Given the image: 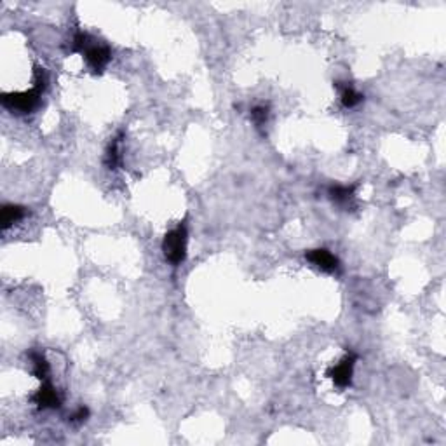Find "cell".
Returning a JSON list of instances; mask_svg holds the SVG:
<instances>
[{
    "label": "cell",
    "mask_w": 446,
    "mask_h": 446,
    "mask_svg": "<svg viewBox=\"0 0 446 446\" xmlns=\"http://www.w3.org/2000/svg\"><path fill=\"white\" fill-rule=\"evenodd\" d=\"M45 88H48V74L42 67H35L32 89L21 92H4L0 101L2 107L12 114H32L41 105L42 92L45 91Z\"/></svg>",
    "instance_id": "6da1fadb"
},
{
    "label": "cell",
    "mask_w": 446,
    "mask_h": 446,
    "mask_svg": "<svg viewBox=\"0 0 446 446\" xmlns=\"http://www.w3.org/2000/svg\"><path fill=\"white\" fill-rule=\"evenodd\" d=\"M72 51L81 52L94 74H101L112 59V51L108 45L92 41L85 32H77L72 39Z\"/></svg>",
    "instance_id": "7a4b0ae2"
},
{
    "label": "cell",
    "mask_w": 446,
    "mask_h": 446,
    "mask_svg": "<svg viewBox=\"0 0 446 446\" xmlns=\"http://www.w3.org/2000/svg\"><path fill=\"white\" fill-rule=\"evenodd\" d=\"M187 241L188 230L185 221H181L173 230H170L163 239V251L166 262H170L173 267L181 265L185 262V259H187Z\"/></svg>",
    "instance_id": "3957f363"
},
{
    "label": "cell",
    "mask_w": 446,
    "mask_h": 446,
    "mask_svg": "<svg viewBox=\"0 0 446 446\" xmlns=\"http://www.w3.org/2000/svg\"><path fill=\"white\" fill-rule=\"evenodd\" d=\"M356 361H358V354L349 350L340 363H336L335 366L328 369L326 375L333 380V384L336 385L338 389H347L350 384H352V373H354V366Z\"/></svg>",
    "instance_id": "277c9868"
},
{
    "label": "cell",
    "mask_w": 446,
    "mask_h": 446,
    "mask_svg": "<svg viewBox=\"0 0 446 446\" xmlns=\"http://www.w3.org/2000/svg\"><path fill=\"white\" fill-rule=\"evenodd\" d=\"M307 262L312 263L316 269L323 270L326 274H335L340 270V260L335 254L326 247H317V250H310L305 253Z\"/></svg>",
    "instance_id": "5b68a950"
},
{
    "label": "cell",
    "mask_w": 446,
    "mask_h": 446,
    "mask_svg": "<svg viewBox=\"0 0 446 446\" xmlns=\"http://www.w3.org/2000/svg\"><path fill=\"white\" fill-rule=\"evenodd\" d=\"M356 190H358V183H352V185L333 183L328 187V197L332 199L333 204H336V206L343 207V210H350V207H354Z\"/></svg>",
    "instance_id": "8992f818"
},
{
    "label": "cell",
    "mask_w": 446,
    "mask_h": 446,
    "mask_svg": "<svg viewBox=\"0 0 446 446\" xmlns=\"http://www.w3.org/2000/svg\"><path fill=\"white\" fill-rule=\"evenodd\" d=\"M32 401L37 405L39 409H54L61 406V396L56 391L54 385L49 380H45V382H42L41 389L32 396Z\"/></svg>",
    "instance_id": "52a82bcc"
},
{
    "label": "cell",
    "mask_w": 446,
    "mask_h": 446,
    "mask_svg": "<svg viewBox=\"0 0 446 446\" xmlns=\"http://www.w3.org/2000/svg\"><path fill=\"white\" fill-rule=\"evenodd\" d=\"M28 210L18 204H4L0 210V223H2V230L11 229L14 223L21 221L26 216Z\"/></svg>",
    "instance_id": "ba28073f"
},
{
    "label": "cell",
    "mask_w": 446,
    "mask_h": 446,
    "mask_svg": "<svg viewBox=\"0 0 446 446\" xmlns=\"http://www.w3.org/2000/svg\"><path fill=\"white\" fill-rule=\"evenodd\" d=\"M28 358H30V361H32V372H34V375L37 376L41 382L49 380L51 366H49V361H48V358L44 356V352H42V350H37V349H32L28 352Z\"/></svg>",
    "instance_id": "9c48e42d"
},
{
    "label": "cell",
    "mask_w": 446,
    "mask_h": 446,
    "mask_svg": "<svg viewBox=\"0 0 446 446\" xmlns=\"http://www.w3.org/2000/svg\"><path fill=\"white\" fill-rule=\"evenodd\" d=\"M122 136H124V133L121 131V133H119L117 136L112 138V141L108 143L107 150H105L103 163H105V166H107V170H117V168L122 164L121 150H119V145H121Z\"/></svg>",
    "instance_id": "30bf717a"
},
{
    "label": "cell",
    "mask_w": 446,
    "mask_h": 446,
    "mask_svg": "<svg viewBox=\"0 0 446 446\" xmlns=\"http://www.w3.org/2000/svg\"><path fill=\"white\" fill-rule=\"evenodd\" d=\"M336 88H340V101H342V105L345 108H356L363 100H365V97H363L361 92L356 91L352 85L349 84L340 85L338 82H336Z\"/></svg>",
    "instance_id": "8fae6325"
},
{
    "label": "cell",
    "mask_w": 446,
    "mask_h": 446,
    "mask_svg": "<svg viewBox=\"0 0 446 446\" xmlns=\"http://www.w3.org/2000/svg\"><path fill=\"white\" fill-rule=\"evenodd\" d=\"M269 107L267 105H256V107L251 108V121L254 122V125L256 128H263V125L267 124V121H269Z\"/></svg>",
    "instance_id": "7c38bea8"
},
{
    "label": "cell",
    "mask_w": 446,
    "mask_h": 446,
    "mask_svg": "<svg viewBox=\"0 0 446 446\" xmlns=\"http://www.w3.org/2000/svg\"><path fill=\"white\" fill-rule=\"evenodd\" d=\"M89 418V408L88 406H79L74 413L70 415V422L72 424H82Z\"/></svg>",
    "instance_id": "4fadbf2b"
}]
</instances>
